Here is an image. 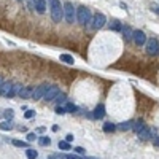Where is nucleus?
I'll return each instance as SVG.
<instances>
[{
	"mask_svg": "<svg viewBox=\"0 0 159 159\" xmlns=\"http://www.w3.org/2000/svg\"><path fill=\"white\" fill-rule=\"evenodd\" d=\"M50 10H51V18L54 22H61L64 18V8L59 0H50Z\"/></svg>",
	"mask_w": 159,
	"mask_h": 159,
	"instance_id": "1",
	"label": "nucleus"
},
{
	"mask_svg": "<svg viewBox=\"0 0 159 159\" xmlns=\"http://www.w3.org/2000/svg\"><path fill=\"white\" fill-rule=\"evenodd\" d=\"M77 19H78V22H80L81 26L89 24V22H91V19H92L91 11L88 10L86 6H80L78 10H77Z\"/></svg>",
	"mask_w": 159,
	"mask_h": 159,
	"instance_id": "2",
	"label": "nucleus"
},
{
	"mask_svg": "<svg viewBox=\"0 0 159 159\" xmlns=\"http://www.w3.org/2000/svg\"><path fill=\"white\" fill-rule=\"evenodd\" d=\"M62 8H64V18H65V21H67L69 24H72L73 19L77 18V11H75L73 3H72V2H65V3L62 5Z\"/></svg>",
	"mask_w": 159,
	"mask_h": 159,
	"instance_id": "3",
	"label": "nucleus"
},
{
	"mask_svg": "<svg viewBox=\"0 0 159 159\" xmlns=\"http://www.w3.org/2000/svg\"><path fill=\"white\" fill-rule=\"evenodd\" d=\"M91 26H92V29H102V27L105 26L107 19H105V14H102V13H97L92 16V19H91Z\"/></svg>",
	"mask_w": 159,
	"mask_h": 159,
	"instance_id": "4",
	"label": "nucleus"
},
{
	"mask_svg": "<svg viewBox=\"0 0 159 159\" xmlns=\"http://www.w3.org/2000/svg\"><path fill=\"white\" fill-rule=\"evenodd\" d=\"M48 88H50V85H40V86H37L34 91H32V100H40V99H43V96H45V92L48 91Z\"/></svg>",
	"mask_w": 159,
	"mask_h": 159,
	"instance_id": "5",
	"label": "nucleus"
},
{
	"mask_svg": "<svg viewBox=\"0 0 159 159\" xmlns=\"http://www.w3.org/2000/svg\"><path fill=\"white\" fill-rule=\"evenodd\" d=\"M146 53L149 56H156L159 53V42L156 38H149L146 42Z\"/></svg>",
	"mask_w": 159,
	"mask_h": 159,
	"instance_id": "6",
	"label": "nucleus"
},
{
	"mask_svg": "<svg viewBox=\"0 0 159 159\" xmlns=\"http://www.w3.org/2000/svg\"><path fill=\"white\" fill-rule=\"evenodd\" d=\"M59 92H61L59 86H50V88H48V91L45 92L43 100H46V102H51V100H54V99H56V96H58Z\"/></svg>",
	"mask_w": 159,
	"mask_h": 159,
	"instance_id": "7",
	"label": "nucleus"
},
{
	"mask_svg": "<svg viewBox=\"0 0 159 159\" xmlns=\"http://www.w3.org/2000/svg\"><path fill=\"white\" fill-rule=\"evenodd\" d=\"M132 37H134V42H135L138 46H143V45L146 43V35H145L143 30H135Z\"/></svg>",
	"mask_w": 159,
	"mask_h": 159,
	"instance_id": "8",
	"label": "nucleus"
},
{
	"mask_svg": "<svg viewBox=\"0 0 159 159\" xmlns=\"http://www.w3.org/2000/svg\"><path fill=\"white\" fill-rule=\"evenodd\" d=\"M11 88H13V83H11V81H3L2 85H0V96L8 97V94H10Z\"/></svg>",
	"mask_w": 159,
	"mask_h": 159,
	"instance_id": "9",
	"label": "nucleus"
},
{
	"mask_svg": "<svg viewBox=\"0 0 159 159\" xmlns=\"http://www.w3.org/2000/svg\"><path fill=\"white\" fill-rule=\"evenodd\" d=\"M138 137H140V140H149V138H153V132H151V129H149L148 126L145 127V129H142L138 132Z\"/></svg>",
	"mask_w": 159,
	"mask_h": 159,
	"instance_id": "10",
	"label": "nucleus"
},
{
	"mask_svg": "<svg viewBox=\"0 0 159 159\" xmlns=\"http://www.w3.org/2000/svg\"><path fill=\"white\" fill-rule=\"evenodd\" d=\"M32 88L30 86H24V88H21L19 89V92H18V94H19V97L21 99H29L30 96H32Z\"/></svg>",
	"mask_w": 159,
	"mask_h": 159,
	"instance_id": "11",
	"label": "nucleus"
},
{
	"mask_svg": "<svg viewBox=\"0 0 159 159\" xmlns=\"http://www.w3.org/2000/svg\"><path fill=\"white\" fill-rule=\"evenodd\" d=\"M34 5H35V10L38 11L40 14L46 11V2H45V0H34Z\"/></svg>",
	"mask_w": 159,
	"mask_h": 159,
	"instance_id": "12",
	"label": "nucleus"
},
{
	"mask_svg": "<svg viewBox=\"0 0 159 159\" xmlns=\"http://www.w3.org/2000/svg\"><path fill=\"white\" fill-rule=\"evenodd\" d=\"M104 116H105V107L102 105V104H99V105L96 107V110H94V118L102 119Z\"/></svg>",
	"mask_w": 159,
	"mask_h": 159,
	"instance_id": "13",
	"label": "nucleus"
},
{
	"mask_svg": "<svg viewBox=\"0 0 159 159\" xmlns=\"http://www.w3.org/2000/svg\"><path fill=\"white\" fill-rule=\"evenodd\" d=\"M146 127V124L143 123V121L142 119H138V121H134V124H132V130H134V132H140V130H142V129H145Z\"/></svg>",
	"mask_w": 159,
	"mask_h": 159,
	"instance_id": "14",
	"label": "nucleus"
},
{
	"mask_svg": "<svg viewBox=\"0 0 159 159\" xmlns=\"http://www.w3.org/2000/svg\"><path fill=\"white\" fill-rule=\"evenodd\" d=\"M121 32L124 34V38H126L127 42H129V40H132V35H134V30L130 29V27L124 26V27H123V30H121Z\"/></svg>",
	"mask_w": 159,
	"mask_h": 159,
	"instance_id": "15",
	"label": "nucleus"
},
{
	"mask_svg": "<svg viewBox=\"0 0 159 159\" xmlns=\"http://www.w3.org/2000/svg\"><path fill=\"white\" fill-rule=\"evenodd\" d=\"M132 124H134V121H124V123H121V124L118 126V129H119V130H124V132H126V130L132 129Z\"/></svg>",
	"mask_w": 159,
	"mask_h": 159,
	"instance_id": "16",
	"label": "nucleus"
},
{
	"mask_svg": "<svg viewBox=\"0 0 159 159\" xmlns=\"http://www.w3.org/2000/svg\"><path fill=\"white\" fill-rule=\"evenodd\" d=\"M61 61L65 62V64H69V65H73V64H75L73 56H70V54H61Z\"/></svg>",
	"mask_w": 159,
	"mask_h": 159,
	"instance_id": "17",
	"label": "nucleus"
},
{
	"mask_svg": "<svg viewBox=\"0 0 159 159\" xmlns=\"http://www.w3.org/2000/svg\"><path fill=\"white\" fill-rule=\"evenodd\" d=\"M26 156H27V159H37V157H38V153H37V149L27 148L26 149Z\"/></svg>",
	"mask_w": 159,
	"mask_h": 159,
	"instance_id": "18",
	"label": "nucleus"
},
{
	"mask_svg": "<svg viewBox=\"0 0 159 159\" xmlns=\"http://www.w3.org/2000/svg\"><path fill=\"white\" fill-rule=\"evenodd\" d=\"M110 29L121 32V30H123V26H121V22H119L118 19H113V21H111V24H110Z\"/></svg>",
	"mask_w": 159,
	"mask_h": 159,
	"instance_id": "19",
	"label": "nucleus"
},
{
	"mask_svg": "<svg viewBox=\"0 0 159 159\" xmlns=\"http://www.w3.org/2000/svg\"><path fill=\"white\" fill-rule=\"evenodd\" d=\"M21 88H22V86L19 85V83L13 85V88H11V91H10V94H8V97H10V99H11V97H14V96L18 94V92H19V89H21Z\"/></svg>",
	"mask_w": 159,
	"mask_h": 159,
	"instance_id": "20",
	"label": "nucleus"
},
{
	"mask_svg": "<svg viewBox=\"0 0 159 159\" xmlns=\"http://www.w3.org/2000/svg\"><path fill=\"white\" fill-rule=\"evenodd\" d=\"M11 145L16 148H29L27 142H22V140H11Z\"/></svg>",
	"mask_w": 159,
	"mask_h": 159,
	"instance_id": "21",
	"label": "nucleus"
},
{
	"mask_svg": "<svg viewBox=\"0 0 159 159\" xmlns=\"http://www.w3.org/2000/svg\"><path fill=\"white\" fill-rule=\"evenodd\" d=\"M0 129L5 130V132H8V130L13 129V124L10 123V121H2V123H0Z\"/></svg>",
	"mask_w": 159,
	"mask_h": 159,
	"instance_id": "22",
	"label": "nucleus"
},
{
	"mask_svg": "<svg viewBox=\"0 0 159 159\" xmlns=\"http://www.w3.org/2000/svg\"><path fill=\"white\" fill-rule=\"evenodd\" d=\"M38 143H40L42 146H50V145H51V138H50V137H40V138H38Z\"/></svg>",
	"mask_w": 159,
	"mask_h": 159,
	"instance_id": "23",
	"label": "nucleus"
},
{
	"mask_svg": "<svg viewBox=\"0 0 159 159\" xmlns=\"http://www.w3.org/2000/svg\"><path fill=\"white\" fill-rule=\"evenodd\" d=\"M115 129H116V126H115V124H111V123H105V124H104V132H107V134L113 132Z\"/></svg>",
	"mask_w": 159,
	"mask_h": 159,
	"instance_id": "24",
	"label": "nucleus"
},
{
	"mask_svg": "<svg viewBox=\"0 0 159 159\" xmlns=\"http://www.w3.org/2000/svg\"><path fill=\"white\" fill-rule=\"evenodd\" d=\"M54 100L58 102V105H61V104H65V100H67V97H65V94H61V92H59V94L56 96V99H54Z\"/></svg>",
	"mask_w": 159,
	"mask_h": 159,
	"instance_id": "25",
	"label": "nucleus"
},
{
	"mask_svg": "<svg viewBox=\"0 0 159 159\" xmlns=\"http://www.w3.org/2000/svg\"><path fill=\"white\" fill-rule=\"evenodd\" d=\"M70 142H67V140H61L59 142V149H70Z\"/></svg>",
	"mask_w": 159,
	"mask_h": 159,
	"instance_id": "26",
	"label": "nucleus"
},
{
	"mask_svg": "<svg viewBox=\"0 0 159 159\" xmlns=\"http://www.w3.org/2000/svg\"><path fill=\"white\" fill-rule=\"evenodd\" d=\"M78 108H77V105H73V104H65V111H70V113H75V111H77Z\"/></svg>",
	"mask_w": 159,
	"mask_h": 159,
	"instance_id": "27",
	"label": "nucleus"
},
{
	"mask_svg": "<svg viewBox=\"0 0 159 159\" xmlns=\"http://www.w3.org/2000/svg\"><path fill=\"white\" fill-rule=\"evenodd\" d=\"M3 116H5L6 119H13V116H14V111H13L11 108H8V110H5V111H3Z\"/></svg>",
	"mask_w": 159,
	"mask_h": 159,
	"instance_id": "28",
	"label": "nucleus"
},
{
	"mask_svg": "<svg viewBox=\"0 0 159 159\" xmlns=\"http://www.w3.org/2000/svg\"><path fill=\"white\" fill-rule=\"evenodd\" d=\"M56 113H58V115H65L67 111H65V107H61V105H58V107H56Z\"/></svg>",
	"mask_w": 159,
	"mask_h": 159,
	"instance_id": "29",
	"label": "nucleus"
},
{
	"mask_svg": "<svg viewBox=\"0 0 159 159\" xmlns=\"http://www.w3.org/2000/svg\"><path fill=\"white\" fill-rule=\"evenodd\" d=\"M35 116V111L34 110H27L26 113H24V118H27V119H30V118H34Z\"/></svg>",
	"mask_w": 159,
	"mask_h": 159,
	"instance_id": "30",
	"label": "nucleus"
},
{
	"mask_svg": "<svg viewBox=\"0 0 159 159\" xmlns=\"http://www.w3.org/2000/svg\"><path fill=\"white\" fill-rule=\"evenodd\" d=\"M73 149H75V153H77V154H85L86 153V149L83 148V146H77V148H73Z\"/></svg>",
	"mask_w": 159,
	"mask_h": 159,
	"instance_id": "31",
	"label": "nucleus"
},
{
	"mask_svg": "<svg viewBox=\"0 0 159 159\" xmlns=\"http://www.w3.org/2000/svg\"><path fill=\"white\" fill-rule=\"evenodd\" d=\"M35 138H37V134H34V132H29V134H27V140H29V142H34Z\"/></svg>",
	"mask_w": 159,
	"mask_h": 159,
	"instance_id": "32",
	"label": "nucleus"
},
{
	"mask_svg": "<svg viewBox=\"0 0 159 159\" xmlns=\"http://www.w3.org/2000/svg\"><path fill=\"white\" fill-rule=\"evenodd\" d=\"M73 138H75V137H73V134H69L67 137H65V140H67V142H72Z\"/></svg>",
	"mask_w": 159,
	"mask_h": 159,
	"instance_id": "33",
	"label": "nucleus"
},
{
	"mask_svg": "<svg viewBox=\"0 0 159 159\" xmlns=\"http://www.w3.org/2000/svg\"><path fill=\"white\" fill-rule=\"evenodd\" d=\"M153 143H154L156 146H159V137H156V138H154V142H153Z\"/></svg>",
	"mask_w": 159,
	"mask_h": 159,
	"instance_id": "34",
	"label": "nucleus"
},
{
	"mask_svg": "<svg viewBox=\"0 0 159 159\" xmlns=\"http://www.w3.org/2000/svg\"><path fill=\"white\" fill-rule=\"evenodd\" d=\"M2 83H3V77H2V75H0V85H2Z\"/></svg>",
	"mask_w": 159,
	"mask_h": 159,
	"instance_id": "35",
	"label": "nucleus"
},
{
	"mask_svg": "<svg viewBox=\"0 0 159 159\" xmlns=\"http://www.w3.org/2000/svg\"><path fill=\"white\" fill-rule=\"evenodd\" d=\"M18 2H24V0H18Z\"/></svg>",
	"mask_w": 159,
	"mask_h": 159,
	"instance_id": "36",
	"label": "nucleus"
}]
</instances>
